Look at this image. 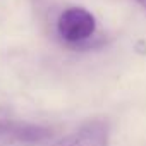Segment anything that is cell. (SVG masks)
<instances>
[{"instance_id": "obj_1", "label": "cell", "mask_w": 146, "mask_h": 146, "mask_svg": "<svg viewBox=\"0 0 146 146\" xmlns=\"http://www.w3.org/2000/svg\"><path fill=\"white\" fill-rule=\"evenodd\" d=\"M96 31L95 16L84 7H69L57 19V35L69 46L88 43Z\"/></svg>"}, {"instance_id": "obj_2", "label": "cell", "mask_w": 146, "mask_h": 146, "mask_svg": "<svg viewBox=\"0 0 146 146\" xmlns=\"http://www.w3.org/2000/svg\"><path fill=\"white\" fill-rule=\"evenodd\" d=\"M52 137H53L52 129L43 125L19 120H0V139L11 144L38 146L48 143Z\"/></svg>"}, {"instance_id": "obj_3", "label": "cell", "mask_w": 146, "mask_h": 146, "mask_svg": "<svg viewBox=\"0 0 146 146\" xmlns=\"http://www.w3.org/2000/svg\"><path fill=\"white\" fill-rule=\"evenodd\" d=\"M50 146H108V127L103 120H90Z\"/></svg>"}, {"instance_id": "obj_4", "label": "cell", "mask_w": 146, "mask_h": 146, "mask_svg": "<svg viewBox=\"0 0 146 146\" xmlns=\"http://www.w3.org/2000/svg\"><path fill=\"white\" fill-rule=\"evenodd\" d=\"M137 2H139V4H141V5H143L144 9H146V0H137Z\"/></svg>"}]
</instances>
